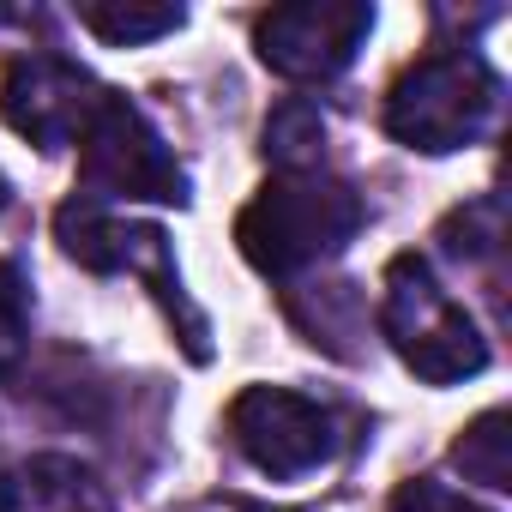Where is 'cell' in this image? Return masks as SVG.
<instances>
[{
    "label": "cell",
    "mask_w": 512,
    "mask_h": 512,
    "mask_svg": "<svg viewBox=\"0 0 512 512\" xmlns=\"http://www.w3.org/2000/svg\"><path fill=\"white\" fill-rule=\"evenodd\" d=\"M362 217L368 211H362L356 187H344L338 175H320V169H296L253 193V205L235 217V241L253 272L296 278V272L332 260V253H344L350 235L362 229Z\"/></svg>",
    "instance_id": "1"
},
{
    "label": "cell",
    "mask_w": 512,
    "mask_h": 512,
    "mask_svg": "<svg viewBox=\"0 0 512 512\" xmlns=\"http://www.w3.org/2000/svg\"><path fill=\"white\" fill-rule=\"evenodd\" d=\"M500 115V73L470 49H434L398 73L386 97V133L410 151L446 157L476 145Z\"/></svg>",
    "instance_id": "2"
},
{
    "label": "cell",
    "mask_w": 512,
    "mask_h": 512,
    "mask_svg": "<svg viewBox=\"0 0 512 512\" xmlns=\"http://www.w3.org/2000/svg\"><path fill=\"white\" fill-rule=\"evenodd\" d=\"M380 332L404 356V368L428 386H458L488 368V344L470 326V314L434 284V272L416 253H398L386 266V296H380Z\"/></svg>",
    "instance_id": "3"
},
{
    "label": "cell",
    "mask_w": 512,
    "mask_h": 512,
    "mask_svg": "<svg viewBox=\"0 0 512 512\" xmlns=\"http://www.w3.org/2000/svg\"><path fill=\"white\" fill-rule=\"evenodd\" d=\"M55 235H61V247L73 253L85 272H133V278H145L151 296L163 302V314L181 326L187 356H193V362L211 356V344H205V338H211V332H205V314L187 302L181 272H175V260H169V235H163L157 223L115 217L109 205H97V199L79 193V199H67V205L55 211Z\"/></svg>",
    "instance_id": "4"
},
{
    "label": "cell",
    "mask_w": 512,
    "mask_h": 512,
    "mask_svg": "<svg viewBox=\"0 0 512 512\" xmlns=\"http://www.w3.org/2000/svg\"><path fill=\"white\" fill-rule=\"evenodd\" d=\"M79 187L85 199H157L187 205V169L163 145V133L145 121V109L127 91H103L85 139H79Z\"/></svg>",
    "instance_id": "5"
},
{
    "label": "cell",
    "mask_w": 512,
    "mask_h": 512,
    "mask_svg": "<svg viewBox=\"0 0 512 512\" xmlns=\"http://www.w3.org/2000/svg\"><path fill=\"white\" fill-rule=\"evenodd\" d=\"M229 440L235 452L278 482L314 476L338 452V422L326 404L290 392V386H247L229 404Z\"/></svg>",
    "instance_id": "6"
},
{
    "label": "cell",
    "mask_w": 512,
    "mask_h": 512,
    "mask_svg": "<svg viewBox=\"0 0 512 512\" xmlns=\"http://www.w3.org/2000/svg\"><path fill=\"white\" fill-rule=\"evenodd\" d=\"M368 31L374 7H362V0H296V7H272L253 25V43H260V61L272 73L296 85H326L356 61Z\"/></svg>",
    "instance_id": "7"
},
{
    "label": "cell",
    "mask_w": 512,
    "mask_h": 512,
    "mask_svg": "<svg viewBox=\"0 0 512 512\" xmlns=\"http://www.w3.org/2000/svg\"><path fill=\"white\" fill-rule=\"evenodd\" d=\"M97 103H103V85L79 61H67L55 49L19 55L7 67V79H0V115H7V127L25 133L37 151L79 145L91 115H97Z\"/></svg>",
    "instance_id": "8"
},
{
    "label": "cell",
    "mask_w": 512,
    "mask_h": 512,
    "mask_svg": "<svg viewBox=\"0 0 512 512\" xmlns=\"http://www.w3.org/2000/svg\"><path fill=\"white\" fill-rule=\"evenodd\" d=\"M0 512H115V500L79 458L37 452L0 476Z\"/></svg>",
    "instance_id": "9"
},
{
    "label": "cell",
    "mask_w": 512,
    "mask_h": 512,
    "mask_svg": "<svg viewBox=\"0 0 512 512\" xmlns=\"http://www.w3.org/2000/svg\"><path fill=\"white\" fill-rule=\"evenodd\" d=\"M181 7H145V0H85L79 7V25L91 37H103L109 49H139V43H157L169 31H181Z\"/></svg>",
    "instance_id": "10"
},
{
    "label": "cell",
    "mask_w": 512,
    "mask_h": 512,
    "mask_svg": "<svg viewBox=\"0 0 512 512\" xmlns=\"http://www.w3.org/2000/svg\"><path fill=\"white\" fill-rule=\"evenodd\" d=\"M320 151H326V115L308 103V97H290L266 115V157L296 175V169H320Z\"/></svg>",
    "instance_id": "11"
},
{
    "label": "cell",
    "mask_w": 512,
    "mask_h": 512,
    "mask_svg": "<svg viewBox=\"0 0 512 512\" xmlns=\"http://www.w3.org/2000/svg\"><path fill=\"white\" fill-rule=\"evenodd\" d=\"M452 464L464 470V482L482 488H512V416L506 410H482L464 440L452 446Z\"/></svg>",
    "instance_id": "12"
},
{
    "label": "cell",
    "mask_w": 512,
    "mask_h": 512,
    "mask_svg": "<svg viewBox=\"0 0 512 512\" xmlns=\"http://www.w3.org/2000/svg\"><path fill=\"white\" fill-rule=\"evenodd\" d=\"M296 326L308 332V344H326L338 356V338H362V302H356V284H326L314 290V314H296Z\"/></svg>",
    "instance_id": "13"
},
{
    "label": "cell",
    "mask_w": 512,
    "mask_h": 512,
    "mask_svg": "<svg viewBox=\"0 0 512 512\" xmlns=\"http://www.w3.org/2000/svg\"><path fill=\"white\" fill-rule=\"evenodd\" d=\"M31 344V290L13 260H0V374H13Z\"/></svg>",
    "instance_id": "14"
},
{
    "label": "cell",
    "mask_w": 512,
    "mask_h": 512,
    "mask_svg": "<svg viewBox=\"0 0 512 512\" xmlns=\"http://www.w3.org/2000/svg\"><path fill=\"white\" fill-rule=\"evenodd\" d=\"M386 512H488V506H476L470 494H458L446 482H404Z\"/></svg>",
    "instance_id": "15"
},
{
    "label": "cell",
    "mask_w": 512,
    "mask_h": 512,
    "mask_svg": "<svg viewBox=\"0 0 512 512\" xmlns=\"http://www.w3.org/2000/svg\"><path fill=\"white\" fill-rule=\"evenodd\" d=\"M7 199H13V181H7V175H0V211H7Z\"/></svg>",
    "instance_id": "16"
}]
</instances>
